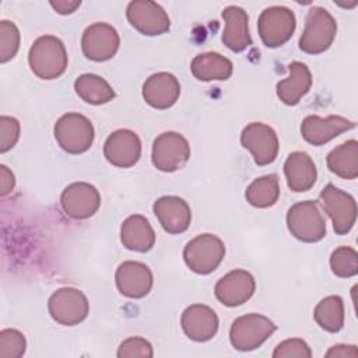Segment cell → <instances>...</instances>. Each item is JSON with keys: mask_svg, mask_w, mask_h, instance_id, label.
Masks as SVG:
<instances>
[{"mask_svg": "<svg viewBox=\"0 0 358 358\" xmlns=\"http://www.w3.org/2000/svg\"><path fill=\"white\" fill-rule=\"evenodd\" d=\"M28 63L32 73L42 80L60 77L67 67L64 43L53 35L39 36L29 49Z\"/></svg>", "mask_w": 358, "mask_h": 358, "instance_id": "1", "label": "cell"}, {"mask_svg": "<svg viewBox=\"0 0 358 358\" xmlns=\"http://www.w3.org/2000/svg\"><path fill=\"white\" fill-rule=\"evenodd\" d=\"M337 34L334 17L323 7H312L305 20V28L299 38V49L309 55L327 50Z\"/></svg>", "mask_w": 358, "mask_h": 358, "instance_id": "2", "label": "cell"}, {"mask_svg": "<svg viewBox=\"0 0 358 358\" xmlns=\"http://www.w3.org/2000/svg\"><path fill=\"white\" fill-rule=\"evenodd\" d=\"M287 227L294 238L313 243L326 236V221L317 203L312 200L298 201L287 213Z\"/></svg>", "mask_w": 358, "mask_h": 358, "instance_id": "3", "label": "cell"}, {"mask_svg": "<svg viewBox=\"0 0 358 358\" xmlns=\"http://www.w3.org/2000/svg\"><path fill=\"white\" fill-rule=\"evenodd\" d=\"M55 138L69 154H83L92 145L95 131L91 120L81 113H66L55 124Z\"/></svg>", "mask_w": 358, "mask_h": 358, "instance_id": "4", "label": "cell"}, {"mask_svg": "<svg viewBox=\"0 0 358 358\" xmlns=\"http://www.w3.org/2000/svg\"><path fill=\"white\" fill-rule=\"evenodd\" d=\"M225 256L224 242L213 234H201L190 239L183 249L186 266L197 274L213 273Z\"/></svg>", "mask_w": 358, "mask_h": 358, "instance_id": "5", "label": "cell"}, {"mask_svg": "<svg viewBox=\"0 0 358 358\" xmlns=\"http://www.w3.org/2000/svg\"><path fill=\"white\" fill-rule=\"evenodd\" d=\"M277 326L266 316L248 313L234 320L229 329V341L238 351H252L259 348L274 331Z\"/></svg>", "mask_w": 358, "mask_h": 358, "instance_id": "6", "label": "cell"}, {"mask_svg": "<svg viewBox=\"0 0 358 358\" xmlns=\"http://www.w3.org/2000/svg\"><path fill=\"white\" fill-rule=\"evenodd\" d=\"M296 20L292 10L284 6L267 7L257 20V31L267 48H278L288 42L295 31Z\"/></svg>", "mask_w": 358, "mask_h": 358, "instance_id": "7", "label": "cell"}, {"mask_svg": "<svg viewBox=\"0 0 358 358\" xmlns=\"http://www.w3.org/2000/svg\"><path fill=\"white\" fill-rule=\"evenodd\" d=\"M319 199L324 211L331 218L334 232L337 235L348 234L357 220L355 199L331 183L322 189Z\"/></svg>", "mask_w": 358, "mask_h": 358, "instance_id": "8", "label": "cell"}, {"mask_svg": "<svg viewBox=\"0 0 358 358\" xmlns=\"http://www.w3.org/2000/svg\"><path fill=\"white\" fill-rule=\"evenodd\" d=\"M48 309L52 319L59 324L76 326L87 317L90 312V302L83 291L64 287L56 289L50 295Z\"/></svg>", "mask_w": 358, "mask_h": 358, "instance_id": "9", "label": "cell"}, {"mask_svg": "<svg viewBox=\"0 0 358 358\" xmlns=\"http://www.w3.org/2000/svg\"><path fill=\"white\" fill-rule=\"evenodd\" d=\"M190 157L187 140L176 131H165L152 143L151 161L162 172H175L180 169Z\"/></svg>", "mask_w": 358, "mask_h": 358, "instance_id": "10", "label": "cell"}, {"mask_svg": "<svg viewBox=\"0 0 358 358\" xmlns=\"http://www.w3.org/2000/svg\"><path fill=\"white\" fill-rule=\"evenodd\" d=\"M126 17L134 29L147 36L162 35L171 27L168 13L151 0L130 1L126 8Z\"/></svg>", "mask_w": 358, "mask_h": 358, "instance_id": "11", "label": "cell"}, {"mask_svg": "<svg viewBox=\"0 0 358 358\" xmlns=\"http://www.w3.org/2000/svg\"><path fill=\"white\" fill-rule=\"evenodd\" d=\"M241 144L250 151L253 161L260 166L274 162L278 155L280 144L277 133L262 122H253L243 127Z\"/></svg>", "mask_w": 358, "mask_h": 358, "instance_id": "12", "label": "cell"}, {"mask_svg": "<svg viewBox=\"0 0 358 358\" xmlns=\"http://www.w3.org/2000/svg\"><path fill=\"white\" fill-rule=\"evenodd\" d=\"M60 206L67 217L85 220L98 211L101 194L95 186L87 182H74L62 192Z\"/></svg>", "mask_w": 358, "mask_h": 358, "instance_id": "13", "label": "cell"}, {"mask_svg": "<svg viewBox=\"0 0 358 358\" xmlns=\"http://www.w3.org/2000/svg\"><path fill=\"white\" fill-rule=\"evenodd\" d=\"M120 45L117 31L106 22H95L85 28L81 38V49L87 59L92 62H106L112 59Z\"/></svg>", "mask_w": 358, "mask_h": 358, "instance_id": "14", "label": "cell"}, {"mask_svg": "<svg viewBox=\"0 0 358 358\" xmlns=\"http://www.w3.org/2000/svg\"><path fill=\"white\" fill-rule=\"evenodd\" d=\"M103 155L109 164L117 168H130L141 157L140 137L129 129H119L106 138Z\"/></svg>", "mask_w": 358, "mask_h": 358, "instance_id": "15", "label": "cell"}, {"mask_svg": "<svg viewBox=\"0 0 358 358\" xmlns=\"http://www.w3.org/2000/svg\"><path fill=\"white\" fill-rule=\"evenodd\" d=\"M255 289V277L246 270L236 268L227 273L217 281L214 294L222 305L234 308L249 301L253 296Z\"/></svg>", "mask_w": 358, "mask_h": 358, "instance_id": "16", "label": "cell"}, {"mask_svg": "<svg viewBox=\"0 0 358 358\" xmlns=\"http://www.w3.org/2000/svg\"><path fill=\"white\" fill-rule=\"evenodd\" d=\"M115 281L122 295L131 299H140L151 291L154 277L147 264L127 260L116 268Z\"/></svg>", "mask_w": 358, "mask_h": 358, "instance_id": "17", "label": "cell"}, {"mask_svg": "<svg viewBox=\"0 0 358 358\" xmlns=\"http://www.w3.org/2000/svg\"><path fill=\"white\" fill-rule=\"evenodd\" d=\"M354 127L355 123L343 116L331 115L327 117H320L316 115H309L301 123V134L309 144L323 145Z\"/></svg>", "mask_w": 358, "mask_h": 358, "instance_id": "18", "label": "cell"}, {"mask_svg": "<svg viewBox=\"0 0 358 358\" xmlns=\"http://www.w3.org/2000/svg\"><path fill=\"white\" fill-rule=\"evenodd\" d=\"M183 333L193 341L204 343L211 340L218 331V316L207 305L194 303L187 306L180 317Z\"/></svg>", "mask_w": 358, "mask_h": 358, "instance_id": "19", "label": "cell"}, {"mask_svg": "<svg viewBox=\"0 0 358 358\" xmlns=\"http://www.w3.org/2000/svg\"><path fill=\"white\" fill-rule=\"evenodd\" d=\"M152 211L158 218L161 227L168 234L185 232L192 221V211L189 204L178 196H162L154 206Z\"/></svg>", "mask_w": 358, "mask_h": 358, "instance_id": "20", "label": "cell"}, {"mask_svg": "<svg viewBox=\"0 0 358 358\" xmlns=\"http://www.w3.org/2000/svg\"><path fill=\"white\" fill-rule=\"evenodd\" d=\"M179 95L180 84L178 78L166 71L150 76L143 84V98L155 109H168L173 106Z\"/></svg>", "mask_w": 358, "mask_h": 358, "instance_id": "21", "label": "cell"}, {"mask_svg": "<svg viewBox=\"0 0 358 358\" xmlns=\"http://www.w3.org/2000/svg\"><path fill=\"white\" fill-rule=\"evenodd\" d=\"M225 28L222 32V43L232 52H243L252 45L249 34V17L246 11L238 6H228L222 11Z\"/></svg>", "mask_w": 358, "mask_h": 358, "instance_id": "22", "label": "cell"}, {"mask_svg": "<svg viewBox=\"0 0 358 358\" xmlns=\"http://www.w3.org/2000/svg\"><path fill=\"white\" fill-rule=\"evenodd\" d=\"M284 173L288 187L295 193H302L312 189L317 178L313 159L303 151H294L287 157L284 162Z\"/></svg>", "mask_w": 358, "mask_h": 358, "instance_id": "23", "label": "cell"}, {"mask_svg": "<svg viewBox=\"0 0 358 358\" xmlns=\"http://www.w3.org/2000/svg\"><path fill=\"white\" fill-rule=\"evenodd\" d=\"M288 70L289 77L277 84L275 92L282 103L294 106L309 92L312 87V74L309 67L302 62L289 63Z\"/></svg>", "mask_w": 358, "mask_h": 358, "instance_id": "24", "label": "cell"}, {"mask_svg": "<svg viewBox=\"0 0 358 358\" xmlns=\"http://www.w3.org/2000/svg\"><path fill=\"white\" fill-rule=\"evenodd\" d=\"M120 241L126 249L144 253L152 249L155 232L144 215L133 214L120 227Z\"/></svg>", "mask_w": 358, "mask_h": 358, "instance_id": "25", "label": "cell"}, {"mask_svg": "<svg viewBox=\"0 0 358 358\" xmlns=\"http://www.w3.org/2000/svg\"><path fill=\"white\" fill-rule=\"evenodd\" d=\"M232 62L217 52L200 53L190 63L192 74L200 81H225L232 76Z\"/></svg>", "mask_w": 358, "mask_h": 358, "instance_id": "26", "label": "cell"}, {"mask_svg": "<svg viewBox=\"0 0 358 358\" xmlns=\"http://www.w3.org/2000/svg\"><path fill=\"white\" fill-rule=\"evenodd\" d=\"M327 168L343 179L358 176V141L348 140L333 148L327 155Z\"/></svg>", "mask_w": 358, "mask_h": 358, "instance_id": "27", "label": "cell"}, {"mask_svg": "<svg viewBox=\"0 0 358 358\" xmlns=\"http://www.w3.org/2000/svg\"><path fill=\"white\" fill-rule=\"evenodd\" d=\"M77 95L91 105L108 103L115 98V91L109 83L96 74H81L74 81Z\"/></svg>", "mask_w": 358, "mask_h": 358, "instance_id": "28", "label": "cell"}, {"mask_svg": "<svg viewBox=\"0 0 358 358\" xmlns=\"http://www.w3.org/2000/svg\"><path fill=\"white\" fill-rule=\"evenodd\" d=\"M246 201L257 208H267L277 203L280 197V182L274 173L255 179L245 192Z\"/></svg>", "mask_w": 358, "mask_h": 358, "instance_id": "29", "label": "cell"}, {"mask_svg": "<svg viewBox=\"0 0 358 358\" xmlns=\"http://www.w3.org/2000/svg\"><path fill=\"white\" fill-rule=\"evenodd\" d=\"M316 323L329 333H337L344 326V302L338 295L323 298L313 310Z\"/></svg>", "mask_w": 358, "mask_h": 358, "instance_id": "30", "label": "cell"}, {"mask_svg": "<svg viewBox=\"0 0 358 358\" xmlns=\"http://www.w3.org/2000/svg\"><path fill=\"white\" fill-rule=\"evenodd\" d=\"M330 268L341 278H350L358 274V253L350 246H340L330 255Z\"/></svg>", "mask_w": 358, "mask_h": 358, "instance_id": "31", "label": "cell"}, {"mask_svg": "<svg viewBox=\"0 0 358 358\" xmlns=\"http://www.w3.org/2000/svg\"><path fill=\"white\" fill-rule=\"evenodd\" d=\"M20 31L17 25L8 20L0 21V62L7 63L20 49Z\"/></svg>", "mask_w": 358, "mask_h": 358, "instance_id": "32", "label": "cell"}, {"mask_svg": "<svg viewBox=\"0 0 358 358\" xmlns=\"http://www.w3.org/2000/svg\"><path fill=\"white\" fill-rule=\"evenodd\" d=\"M27 341L17 329H3L0 331V358H21L25 352Z\"/></svg>", "mask_w": 358, "mask_h": 358, "instance_id": "33", "label": "cell"}, {"mask_svg": "<svg viewBox=\"0 0 358 358\" xmlns=\"http://www.w3.org/2000/svg\"><path fill=\"white\" fill-rule=\"evenodd\" d=\"M152 355V345L143 337H129L117 348L119 358H151Z\"/></svg>", "mask_w": 358, "mask_h": 358, "instance_id": "34", "label": "cell"}, {"mask_svg": "<svg viewBox=\"0 0 358 358\" xmlns=\"http://www.w3.org/2000/svg\"><path fill=\"white\" fill-rule=\"evenodd\" d=\"M273 358H310V347L302 338H287L281 341L273 351Z\"/></svg>", "mask_w": 358, "mask_h": 358, "instance_id": "35", "label": "cell"}, {"mask_svg": "<svg viewBox=\"0 0 358 358\" xmlns=\"http://www.w3.org/2000/svg\"><path fill=\"white\" fill-rule=\"evenodd\" d=\"M20 138V122L13 116L0 117V152L11 150Z\"/></svg>", "mask_w": 358, "mask_h": 358, "instance_id": "36", "label": "cell"}, {"mask_svg": "<svg viewBox=\"0 0 358 358\" xmlns=\"http://www.w3.org/2000/svg\"><path fill=\"white\" fill-rule=\"evenodd\" d=\"M14 186H15L14 173L6 165H0V194L3 197L7 196L8 193H11Z\"/></svg>", "mask_w": 358, "mask_h": 358, "instance_id": "37", "label": "cell"}, {"mask_svg": "<svg viewBox=\"0 0 358 358\" xmlns=\"http://www.w3.org/2000/svg\"><path fill=\"white\" fill-rule=\"evenodd\" d=\"M326 357H327V358H330V357H341V358L351 357V358H357V357H358V350H357L355 345L337 344V345H333V347L326 352Z\"/></svg>", "mask_w": 358, "mask_h": 358, "instance_id": "38", "label": "cell"}, {"mask_svg": "<svg viewBox=\"0 0 358 358\" xmlns=\"http://www.w3.org/2000/svg\"><path fill=\"white\" fill-rule=\"evenodd\" d=\"M81 1H70V0H59V1H50V6L57 13V14H62V15H67V14H71L74 13L78 7H80Z\"/></svg>", "mask_w": 358, "mask_h": 358, "instance_id": "39", "label": "cell"}]
</instances>
